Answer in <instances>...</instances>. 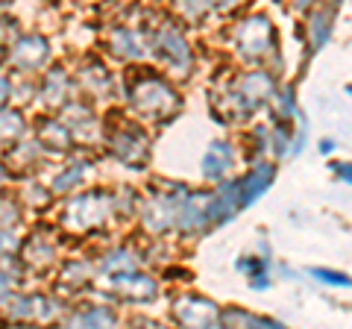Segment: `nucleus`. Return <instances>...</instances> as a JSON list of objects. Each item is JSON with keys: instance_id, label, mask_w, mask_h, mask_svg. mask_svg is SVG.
<instances>
[{"instance_id": "obj_1", "label": "nucleus", "mask_w": 352, "mask_h": 329, "mask_svg": "<svg viewBox=\"0 0 352 329\" xmlns=\"http://www.w3.org/2000/svg\"><path fill=\"white\" fill-rule=\"evenodd\" d=\"M132 109L144 118H168L176 106H179V97L170 89L162 76H144L132 85Z\"/></svg>"}, {"instance_id": "obj_2", "label": "nucleus", "mask_w": 352, "mask_h": 329, "mask_svg": "<svg viewBox=\"0 0 352 329\" xmlns=\"http://www.w3.org/2000/svg\"><path fill=\"white\" fill-rule=\"evenodd\" d=\"M235 45L241 50V56L250 59V62H258L264 59L267 53L276 45V32H273L270 21L267 18H247L244 24L235 30Z\"/></svg>"}, {"instance_id": "obj_3", "label": "nucleus", "mask_w": 352, "mask_h": 329, "mask_svg": "<svg viewBox=\"0 0 352 329\" xmlns=\"http://www.w3.org/2000/svg\"><path fill=\"white\" fill-rule=\"evenodd\" d=\"M109 209H112V200H109V194H103V191H88L82 197H76V200L68 206V212H65V224H68L71 229L100 226L106 221Z\"/></svg>"}, {"instance_id": "obj_4", "label": "nucleus", "mask_w": 352, "mask_h": 329, "mask_svg": "<svg viewBox=\"0 0 352 329\" xmlns=\"http://www.w3.org/2000/svg\"><path fill=\"white\" fill-rule=\"evenodd\" d=\"M109 141H112V153L124 164H135L138 168V164H144L150 156V138L132 124H120L115 133L109 136Z\"/></svg>"}, {"instance_id": "obj_5", "label": "nucleus", "mask_w": 352, "mask_h": 329, "mask_svg": "<svg viewBox=\"0 0 352 329\" xmlns=\"http://www.w3.org/2000/svg\"><path fill=\"white\" fill-rule=\"evenodd\" d=\"M173 317L185 326H217L220 323V309L208 297L188 294V297L173 303Z\"/></svg>"}, {"instance_id": "obj_6", "label": "nucleus", "mask_w": 352, "mask_h": 329, "mask_svg": "<svg viewBox=\"0 0 352 329\" xmlns=\"http://www.w3.org/2000/svg\"><path fill=\"white\" fill-rule=\"evenodd\" d=\"M273 97V80L261 71H252L247 76H241L238 89H235V100H238V112H252L261 103H267Z\"/></svg>"}, {"instance_id": "obj_7", "label": "nucleus", "mask_w": 352, "mask_h": 329, "mask_svg": "<svg viewBox=\"0 0 352 329\" xmlns=\"http://www.w3.org/2000/svg\"><path fill=\"white\" fill-rule=\"evenodd\" d=\"M153 50L162 56L170 68H188L191 65V50L185 45V39L176 32V27H164L162 32L153 36Z\"/></svg>"}, {"instance_id": "obj_8", "label": "nucleus", "mask_w": 352, "mask_h": 329, "mask_svg": "<svg viewBox=\"0 0 352 329\" xmlns=\"http://www.w3.org/2000/svg\"><path fill=\"white\" fill-rule=\"evenodd\" d=\"M112 291L124 300L147 303L156 297V282L150 277H141L135 270H120V273H112Z\"/></svg>"}, {"instance_id": "obj_9", "label": "nucleus", "mask_w": 352, "mask_h": 329, "mask_svg": "<svg viewBox=\"0 0 352 329\" xmlns=\"http://www.w3.org/2000/svg\"><path fill=\"white\" fill-rule=\"evenodd\" d=\"M9 56H12V62L21 71H38L41 65L50 59V47L41 36H21V39H15V47Z\"/></svg>"}, {"instance_id": "obj_10", "label": "nucleus", "mask_w": 352, "mask_h": 329, "mask_svg": "<svg viewBox=\"0 0 352 329\" xmlns=\"http://www.w3.org/2000/svg\"><path fill=\"white\" fill-rule=\"evenodd\" d=\"M273 173H276L273 162H261V164H256L252 171H247V177H241V180L235 182V185H238V206L256 203L258 197L270 189Z\"/></svg>"}, {"instance_id": "obj_11", "label": "nucleus", "mask_w": 352, "mask_h": 329, "mask_svg": "<svg viewBox=\"0 0 352 329\" xmlns=\"http://www.w3.org/2000/svg\"><path fill=\"white\" fill-rule=\"evenodd\" d=\"M229 168H232V147H229L226 141H214L203 156V177L206 180H223Z\"/></svg>"}, {"instance_id": "obj_12", "label": "nucleus", "mask_w": 352, "mask_h": 329, "mask_svg": "<svg viewBox=\"0 0 352 329\" xmlns=\"http://www.w3.org/2000/svg\"><path fill=\"white\" fill-rule=\"evenodd\" d=\"M41 141L47 147H56V150H68L71 147V133L59 124V118H47L41 124Z\"/></svg>"}, {"instance_id": "obj_13", "label": "nucleus", "mask_w": 352, "mask_h": 329, "mask_svg": "<svg viewBox=\"0 0 352 329\" xmlns=\"http://www.w3.org/2000/svg\"><path fill=\"white\" fill-rule=\"evenodd\" d=\"M329 32H332V12H323V9H317L308 21V36H311V47L320 50L326 45Z\"/></svg>"}, {"instance_id": "obj_14", "label": "nucleus", "mask_w": 352, "mask_h": 329, "mask_svg": "<svg viewBox=\"0 0 352 329\" xmlns=\"http://www.w3.org/2000/svg\"><path fill=\"white\" fill-rule=\"evenodd\" d=\"M220 323H229V326H279L276 321H270V317L252 315V312H244V309H226V312H220Z\"/></svg>"}, {"instance_id": "obj_15", "label": "nucleus", "mask_w": 352, "mask_h": 329, "mask_svg": "<svg viewBox=\"0 0 352 329\" xmlns=\"http://www.w3.org/2000/svg\"><path fill=\"white\" fill-rule=\"evenodd\" d=\"M24 118L21 112H9V109H0V141H18L24 136Z\"/></svg>"}, {"instance_id": "obj_16", "label": "nucleus", "mask_w": 352, "mask_h": 329, "mask_svg": "<svg viewBox=\"0 0 352 329\" xmlns=\"http://www.w3.org/2000/svg\"><path fill=\"white\" fill-rule=\"evenodd\" d=\"M85 168H88V164H82V162L68 164V168H65L62 173H56V180H53V191H71L74 185H80Z\"/></svg>"}, {"instance_id": "obj_17", "label": "nucleus", "mask_w": 352, "mask_h": 329, "mask_svg": "<svg viewBox=\"0 0 352 329\" xmlns=\"http://www.w3.org/2000/svg\"><path fill=\"white\" fill-rule=\"evenodd\" d=\"M71 323H82V326H109V323H115V315L109 312L106 306H94V309H88V312H80Z\"/></svg>"}, {"instance_id": "obj_18", "label": "nucleus", "mask_w": 352, "mask_h": 329, "mask_svg": "<svg viewBox=\"0 0 352 329\" xmlns=\"http://www.w3.org/2000/svg\"><path fill=\"white\" fill-rule=\"evenodd\" d=\"M176 9H179L185 18H203L208 9H212V3H208V0H176Z\"/></svg>"}, {"instance_id": "obj_19", "label": "nucleus", "mask_w": 352, "mask_h": 329, "mask_svg": "<svg viewBox=\"0 0 352 329\" xmlns=\"http://www.w3.org/2000/svg\"><path fill=\"white\" fill-rule=\"evenodd\" d=\"M317 279L326 282V285H349V277L346 273H338V270H326V268H314L311 270Z\"/></svg>"}, {"instance_id": "obj_20", "label": "nucleus", "mask_w": 352, "mask_h": 329, "mask_svg": "<svg viewBox=\"0 0 352 329\" xmlns=\"http://www.w3.org/2000/svg\"><path fill=\"white\" fill-rule=\"evenodd\" d=\"M12 244H15V238H12V235H9V233H6V229H0V253H6V250H9V247H12Z\"/></svg>"}, {"instance_id": "obj_21", "label": "nucleus", "mask_w": 352, "mask_h": 329, "mask_svg": "<svg viewBox=\"0 0 352 329\" xmlns=\"http://www.w3.org/2000/svg\"><path fill=\"white\" fill-rule=\"evenodd\" d=\"M6 97H9V83H6V76H0V106L6 103Z\"/></svg>"}, {"instance_id": "obj_22", "label": "nucleus", "mask_w": 352, "mask_h": 329, "mask_svg": "<svg viewBox=\"0 0 352 329\" xmlns=\"http://www.w3.org/2000/svg\"><path fill=\"white\" fill-rule=\"evenodd\" d=\"M9 285H12V282H9V277L0 270V297H6V294H9Z\"/></svg>"}, {"instance_id": "obj_23", "label": "nucleus", "mask_w": 352, "mask_h": 329, "mask_svg": "<svg viewBox=\"0 0 352 329\" xmlns=\"http://www.w3.org/2000/svg\"><path fill=\"white\" fill-rule=\"evenodd\" d=\"M208 3L217 6V9H232V6L238 3V0H208Z\"/></svg>"}, {"instance_id": "obj_24", "label": "nucleus", "mask_w": 352, "mask_h": 329, "mask_svg": "<svg viewBox=\"0 0 352 329\" xmlns=\"http://www.w3.org/2000/svg\"><path fill=\"white\" fill-rule=\"evenodd\" d=\"M338 177H344V182H349V164H338Z\"/></svg>"}, {"instance_id": "obj_25", "label": "nucleus", "mask_w": 352, "mask_h": 329, "mask_svg": "<svg viewBox=\"0 0 352 329\" xmlns=\"http://www.w3.org/2000/svg\"><path fill=\"white\" fill-rule=\"evenodd\" d=\"M291 3H294V9H308L314 0H291Z\"/></svg>"}, {"instance_id": "obj_26", "label": "nucleus", "mask_w": 352, "mask_h": 329, "mask_svg": "<svg viewBox=\"0 0 352 329\" xmlns=\"http://www.w3.org/2000/svg\"><path fill=\"white\" fill-rule=\"evenodd\" d=\"M0 59H3V50H0Z\"/></svg>"}, {"instance_id": "obj_27", "label": "nucleus", "mask_w": 352, "mask_h": 329, "mask_svg": "<svg viewBox=\"0 0 352 329\" xmlns=\"http://www.w3.org/2000/svg\"><path fill=\"white\" fill-rule=\"evenodd\" d=\"M0 177H3V168H0Z\"/></svg>"}]
</instances>
